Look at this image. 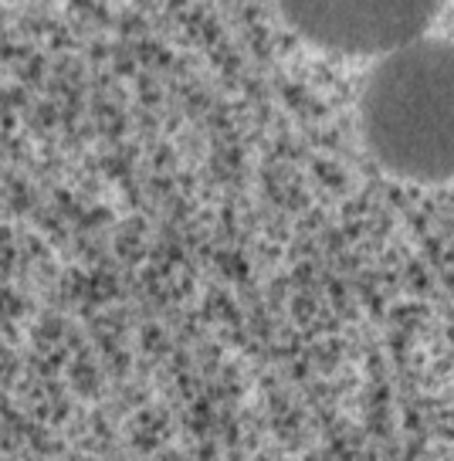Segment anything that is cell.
<instances>
[{"label": "cell", "mask_w": 454, "mask_h": 461, "mask_svg": "<svg viewBox=\"0 0 454 461\" xmlns=\"http://www.w3.org/2000/svg\"><path fill=\"white\" fill-rule=\"evenodd\" d=\"M359 132L373 159L400 180L434 187L451 180V38L424 34L373 65L359 95Z\"/></svg>", "instance_id": "cell-1"}, {"label": "cell", "mask_w": 454, "mask_h": 461, "mask_svg": "<svg viewBox=\"0 0 454 461\" xmlns=\"http://www.w3.org/2000/svg\"><path fill=\"white\" fill-rule=\"evenodd\" d=\"M438 4H285L282 17L313 44L340 55L386 58L431 34Z\"/></svg>", "instance_id": "cell-2"}]
</instances>
